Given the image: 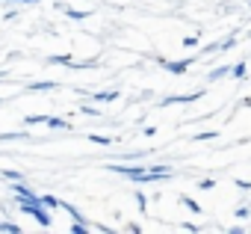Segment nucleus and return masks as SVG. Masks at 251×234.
<instances>
[{"instance_id": "obj_25", "label": "nucleus", "mask_w": 251, "mask_h": 234, "mask_svg": "<svg viewBox=\"0 0 251 234\" xmlns=\"http://www.w3.org/2000/svg\"><path fill=\"white\" fill-rule=\"evenodd\" d=\"M198 187H201V190H213L216 181H213V178H204V181H198Z\"/></svg>"}, {"instance_id": "obj_12", "label": "nucleus", "mask_w": 251, "mask_h": 234, "mask_svg": "<svg viewBox=\"0 0 251 234\" xmlns=\"http://www.w3.org/2000/svg\"><path fill=\"white\" fill-rule=\"evenodd\" d=\"M48 119H50V116H27L24 125H48Z\"/></svg>"}, {"instance_id": "obj_30", "label": "nucleus", "mask_w": 251, "mask_h": 234, "mask_svg": "<svg viewBox=\"0 0 251 234\" xmlns=\"http://www.w3.org/2000/svg\"><path fill=\"white\" fill-rule=\"evenodd\" d=\"M248 39H251V33H248Z\"/></svg>"}, {"instance_id": "obj_5", "label": "nucleus", "mask_w": 251, "mask_h": 234, "mask_svg": "<svg viewBox=\"0 0 251 234\" xmlns=\"http://www.w3.org/2000/svg\"><path fill=\"white\" fill-rule=\"evenodd\" d=\"M198 98H204V92H192V95H169V98H163L160 107H169V104H195Z\"/></svg>"}, {"instance_id": "obj_16", "label": "nucleus", "mask_w": 251, "mask_h": 234, "mask_svg": "<svg viewBox=\"0 0 251 234\" xmlns=\"http://www.w3.org/2000/svg\"><path fill=\"white\" fill-rule=\"evenodd\" d=\"M68 18H74V21H83V18H89V12H80V9H62Z\"/></svg>"}, {"instance_id": "obj_29", "label": "nucleus", "mask_w": 251, "mask_h": 234, "mask_svg": "<svg viewBox=\"0 0 251 234\" xmlns=\"http://www.w3.org/2000/svg\"><path fill=\"white\" fill-rule=\"evenodd\" d=\"M0 104H3V98H0Z\"/></svg>"}, {"instance_id": "obj_28", "label": "nucleus", "mask_w": 251, "mask_h": 234, "mask_svg": "<svg viewBox=\"0 0 251 234\" xmlns=\"http://www.w3.org/2000/svg\"><path fill=\"white\" fill-rule=\"evenodd\" d=\"M0 77H6V71H0Z\"/></svg>"}, {"instance_id": "obj_6", "label": "nucleus", "mask_w": 251, "mask_h": 234, "mask_svg": "<svg viewBox=\"0 0 251 234\" xmlns=\"http://www.w3.org/2000/svg\"><path fill=\"white\" fill-rule=\"evenodd\" d=\"M148 178H151V181L172 178V166H151V169H148Z\"/></svg>"}, {"instance_id": "obj_17", "label": "nucleus", "mask_w": 251, "mask_h": 234, "mask_svg": "<svg viewBox=\"0 0 251 234\" xmlns=\"http://www.w3.org/2000/svg\"><path fill=\"white\" fill-rule=\"evenodd\" d=\"M233 45H236V33H230V36H227L225 42H219V51H230Z\"/></svg>"}, {"instance_id": "obj_2", "label": "nucleus", "mask_w": 251, "mask_h": 234, "mask_svg": "<svg viewBox=\"0 0 251 234\" xmlns=\"http://www.w3.org/2000/svg\"><path fill=\"white\" fill-rule=\"evenodd\" d=\"M157 62H160L166 71H172V74H186L189 65L195 62V57H186V59H163V57H157Z\"/></svg>"}, {"instance_id": "obj_18", "label": "nucleus", "mask_w": 251, "mask_h": 234, "mask_svg": "<svg viewBox=\"0 0 251 234\" xmlns=\"http://www.w3.org/2000/svg\"><path fill=\"white\" fill-rule=\"evenodd\" d=\"M230 77H236V80H242V77H245V62H236V65L230 68Z\"/></svg>"}, {"instance_id": "obj_19", "label": "nucleus", "mask_w": 251, "mask_h": 234, "mask_svg": "<svg viewBox=\"0 0 251 234\" xmlns=\"http://www.w3.org/2000/svg\"><path fill=\"white\" fill-rule=\"evenodd\" d=\"M115 98H118L115 89H109V92H98V95H95V101H115Z\"/></svg>"}, {"instance_id": "obj_27", "label": "nucleus", "mask_w": 251, "mask_h": 234, "mask_svg": "<svg viewBox=\"0 0 251 234\" xmlns=\"http://www.w3.org/2000/svg\"><path fill=\"white\" fill-rule=\"evenodd\" d=\"M6 3H36V0H6Z\"/></svg>"}, {"instance_id": "obj_22", "label": "nucleus", "mask_w": 251, "mask_h": 234, "mask_svg": "<svg viewBox=\"0 0 251 234\" xmlns=\"http://www.w3.org/2000/svg\"><path fill=\"white\" fill-rule=\"evenodd\" d=\"M136 205H139V210H148V196L145 193H136Z\"/></svg>"}, {"instance_id": "obj_11", "label": "nucleus", "mask_w": 251, "mask_h": 234, "mask_svg": "<svg viewBox=\"0 0 251 234\" xmlns=\"http://www.w3.org/2000/svg\"><path fill=\"white\" fill-rule=\"evenodd\" d=\"M180 202H183V207H189L192 213H201V205H198L195 199H189V196H180Z\"/></svg>"}, {"instance_id": "obj_13", "label": "nucleus", "mask_w": 251, "mask_h": 234, "mask_svg": "<svg viewBox=\"0 0 251 234\" xmlns=\"http://www.w3.org/2000/svg\"><path fill=\"white\" fill-rule=\"evenodd\" d=\"M0 175H3L6 181H21V178H24V175H21L18 169H0Z\"/></svg>"}, {"instance_id": "obj_1", "label": "nucleus", "mask_w": 251, "mask_h": 234, "mask_svg": "<svg viewBox=\"0 0 251 234\" xmlns=\"http://www.w3.org/2000/svg\"><path fill=\"white\" fill-rule=\"evenodd\" d=\"M109 172H115V175H124V178H130V181H151L148 178V169L145 166H121V163H112V166H106Z\"/></svg>"}, {"instance_id": "obj_24", "label": "nucleus", "mask_w": 251, "mask_h": 234, "mask_svg": "<svg viewBox=\"0 0 251 234\" xmlns=\"http://www.w3.org/2000/svg\"><path fill=\"white\" fill-rule=\"evenodd\" d=\"M219 134L216 131H204V134H195V140H216Z\"/></svg>"}, {"instance_id": "obj_3", "label": "nucleus", "mask_w": 251, "mask_h": 234, "mask_svg": "<svg viewBox=\"0 0 251 234\" xmlns=\"http://www.w3.org/2000/svg\"><path fill=\"white\" fill-rule=\"evenodd\" d=\"M12 193H15L18 205H42V196H36L33 190H27L21 181H12Z\"/></svg>"}, {"instance_id": "obj_23", "label": "nucleus", "mask_w": 251, "mask_h": 234, "mask_svg": "<svg viewBox=\"0 0 251 234\" xmlns=\"http://www.w3.org/2000/svg\"><path fill=\"white\" fill-rule=\"evenodd\" d=\"M233 213H236V219H248L251 216V207H236Z\"/></svg>"}, {"instance_id": "obj_20", "label": "nucleus", "mask_w": 251, "mask_h": 234, "mask_svg": "<svg viewBox=\"0 0 251 234\" xmlns=\"http://www.w3.org/2000/svg\"><path fill=\"white\" fill-rule=\"evenodd\" d=\"M42 205L45 207H59V199L56 196H42Z\"/></svg>"}, {"instance_id": "obj_15", "label": "nucleus", "mask_w": 251, "mask_h": 234, "mask_svg": "<svg viewBox=\"0 0 251 234\" xmlns=\"http://www.w3.org/2000/svg\"><path fill=\"white\" fill-rule=\"evenodd\" d=\"M30 134L27 131H18V134H0V140H3V143H9V140H27Z\"/></svg>"}, {"instance_id": "obj_10", "label": "nucleus", "mask_w": 251, "mask_h": 234, "mask_svg": "<svg viewBox=\"0 0 251 234\" xmlns=\"http://www.w3.org/2000/svg\"><path fill=\"white\" fill-rule=\"evenodd\" d=\"M48 125H50L53 131H71V125H68L65 119H48Z\"/></svg>"}, {"instance_id": "obj_21", "label": "nucleus", "mask_w": 251, "mask_h": 234, "mask_svg": "<svg viewBox=\"0 0 251 234\" xmlns=\"http://www.w3.org/2000/svg\"><path fill=\"white\" fill-rule=\"evenodd\" d=\"M89 140H92V143H98V146H112V140H109V137H98V134H92Z\"/></svg>"}, {"instance_id": "obj_26", "label": "nucleus", "mask_w": 251, "mask_h": 234, "mask_svg": "<svg viewBox=\"0 0 251 234\" xmlns=\"http://www.w3.org/2000/svg\"><path fill=\"white\" fill-rule=\"evenodd\" d=\"M183 45H186V48H195V45H198V36H186Z\"/></svg>"}, {"instance_id": "obj_9", "label": "nucleus", "mask_w": 251, "mask_h": 234, "mask_svg": "<svg viewBox=\"0 0 251 234\" xmlns=\"http://www.w3.org/2000/svg\"><path fill=\"white\" fill-rule=\"evenodd\" d=\"M48 62H50V65H74V59H71L68 54H59V57H50Z\"/></svg>"}, {"instance_id": "obj_7", "label": "nucleus", "mask_w": 251, "mask_h": 234, "mask_svg": "<svg viewBox=\"0 0 251 234\" xmlns=\"http://www.w3.org/2000/svg\"><path fill=\"white\" fill-rule=\"evenodd\" d=\"M230 68H233V65H219V68H213V71L207 74V80H210V83H216V80L227 77V74H230Z\"/></svg>"}, {"instance_id": "obj_14", "label": "nucleus", "mask_w": 251, "mask_h": 234, "mask_svg": "<svg viewBox=\"0 0 251 234\" xmlns=\"http://www.w3.org/2000/svg\"><path fill=\"white\" fill-rule=\"evenodd\" d=\"M0 231H6V234H21V225H15V222H0Z\"/></svg>"}, {"instance_id": "obj_4", "label": "nucleus", "mask_w": 251, "mask_h": 234, "mask_svg": "<svg viewBox=\"0 0 251 234\" xmlns=\"http://www.w3.org/2000/svg\"><path fill=\"white\" fill-rule=\"evenodd\" d=\"M21 210L24 213H30L39 225H45V228H50L53 225V219H50V213H48V207L45 205H21Z\"/></svg>"}, {"instance_id": "obj_8", "label": "nucleus", "mask_w": 251, "mask_h": 234, "mask_svg": "<svg viewBox=\"0 0 251 234\" xmlns=\"http://www.w3.org/2000/svg\"><path fill=\"white\" fill-rule=\"evenodd\" d=\"M56 86H59L56 80H39V83H30L27 89L30 92H45V89H56Z\"/></svg>"}]
</instances>
